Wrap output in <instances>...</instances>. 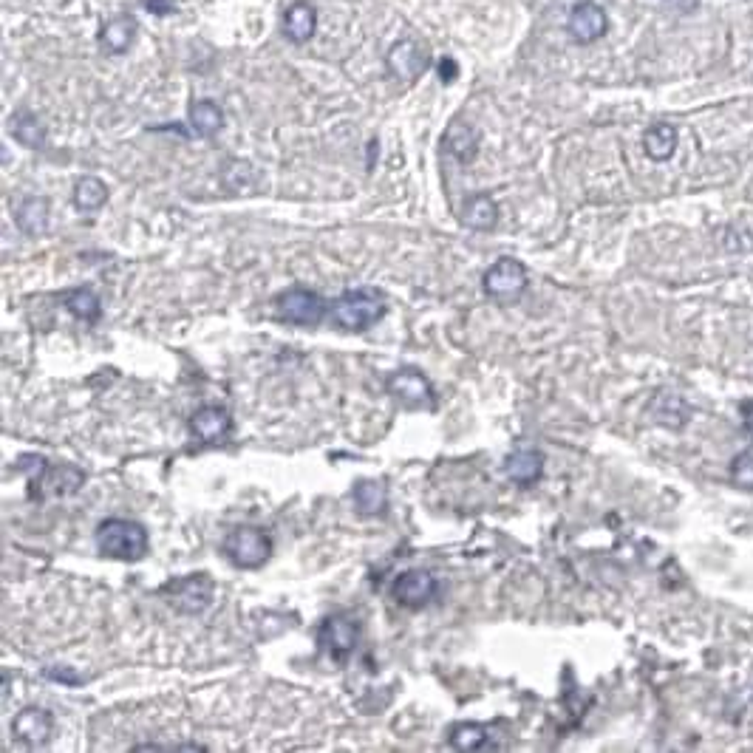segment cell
Instances as JSON below:
<instances>
[{
	"mask_svg": "<svg viewBox=\"0 0 753 753\" xmlns=\"http://www.w3.org/2000/svg\"><path fill=\"white\" fill-rule=\"evenodd\" d=\"M136 37V20L134 15H117L111 17L100 29V46L105 54H125L131 49Z\"/></svg>",
	"mask_w": 753,
	"mask_h": 753,
	"instance_id": "cell-17",
	"label": "cell"
},
{
	"mask_svg": "<svg viewBox=\"0 0 753 753\" xmlns=\"http://www.w3.org/2000/svg\"><path fill=\"white\" fill-rule=\"evenodd\" d=\"M190 434L196 436L201 445H224L233 434L230 411H224L221 405H204L199 411H193Z\"/></svg>",
	"mask_w": 753,
	"mask_h": 753,
	"instance_id": "cell-13",
	"label": "cell"
},
{
	"mask_svg": "<svg viewBox=\"0 0 753 753\" xmlns=\"http://www.w3.org/2000/svg\"><path fill=\"white\" fill-rule=\"evenodd\" d=\"M428 63H431V51L425 43H419L414 37H405V40H397L388 54H385V66H388V74L400 83H414L419 80L425 71H428Z\"/></svg>",
	"mask_w": 753,
	"mask_h": 753,
	"instance_id": "cell-8",
	"label": "cell"
},
{
	"mask_svg": "<svg viewBox=\"0 0 753 753\" xmlns=\"http://www.w3.org/2000/svg\"><path fill=\"white\" fill-rule=\"evenodd\" d=\"M731 482L742 490H753V451H742L731 462Z\"/></svg>",
	"mask_w": 753,
	"mask_h": 753,
	"instance_id": "cell-29",
	"label": "cell"
},
{
	"mask_svg": "<svg viewBox=\"0 0 753 753\" xmlns=\"http://www.w3.org/2000/svg\"><path fill=\"white\" fill-rule=\"evenodd\" d=\"M105 201H108V187H105L102 179H97V176L77 179V185H74V204H77V210L94 213V210H100Z\"/></svg>",
	"mask_w": 753,
	"mask_h": 753,
	"instance_id": "cell-27",
	"label": "cell"
},
{
	"mask_svg": "<svg viewBox=\"0 0 753 753\" xmlns=\"http://www.w3.org/2000/svg\"><path fill=\"white\" fill-rule=\"evenodd\" d=\"M360 640V623L346 615H332L320 623L318 629V646L329 654L335 663H346L357 649Z\"/></svg>",
	"mask_w": 753,
	"mask_h": 753,
	"instance_id": "cell-9",
	"label": "cell"
},
{
	"mask_svg": "<svg viewBox=\"0 0 753 753\" xmlns=\"http://www.w3.org/2000/svg\"><path fill=\"white\" fill-rule=\"evenodd\" d=\"M66 309L74 315L77 320H83V323H97L102 318V306L100 298H97V292L94 289H88V286H77V289H71L66 292Z\"/></svg>",
	"mask_w": 753,
	"mask_h": 753,
	"instance_id": "cell-25",
	"label": "cell"
},
{
	"mask_svg": "<svg viewBox=\"0 0 753 753\" xmlns=\"http://www.w3.org/2000/svg\"><path fill=\"white\" fill-rule=\"evenodd\" d=\"M666 6L674 9V12H683V15H688V12H694V9L700 6V0H666Z\"/></svg>",
	"mask_w": 753,
	"mask_h": 753,
	"instance_id": "cell-33",
	"label": "cell"
},
{
	"mask_svg": "<svg viewBox=\"0 0 753 753\" xmlns=\"http://www.w3.org/2000/svg\"><path fill=\"white\" fill-rule=\"evenodd\" d=\"M677 128L669 122H657L646 134H643V151L649 153L654 162H666L677 151Z\"/></svg>",
	"mask_w": 753,
	"mask_h": 753,
	"instance_id": "cell-20",
	"label": "cell"
},
{
	"mask_svg": "<svg viewBox=\"0 0 753 753\" xmlns=\"http://www.w3.org/2000/svg\"><path fill=\"white\" fill-rule=\"evenodd\" d=\"M352 499L357 513H363V516H383L385 507H388L385 485L383 482H377V479H363V482H357L352 490Z\"/></svg>",
	"mask_w": 753,
	"mask_h": 753,
	"instance_id": "cell-22",
	"label": "cell"
},
{
	"mask_svg": "<svg viewBox=\"0 0 753 753\" xmlns=\"http://www.w3.org/2000/svg\"><path fill=\"white\" fill-rule=\"evenodd\" d=\"M439 77H442V83H453L459 77V63L451 60V57H442L439 60Z\"/></svg>",
	"mask_w": 753,
	"mask_h": 753,
	"instance_id": "cell-31",
	"label": "cell"
},
{
	"mask_svg": "<svg viewBox=\"0 0 753 753\" xmlns=\"http://www.w3.org/2000/svg\"><path fill=\"white\" fill-rule=\"evenodd\" d=\"M504 473L510 482L527 487L536 485L544 473V456L541 451H533V448H521V451H513L507 459H504Z\"/></svg>",
	"mask_w": 753,
	"mask_h": 753,
	"instance_id": "cell-15",
	"label": "cell"
},
{
	"mask_svg": "<svg viewBox=\"0 0 753 753\" xmlns=\"http://www.w3.org/2000/svg\"><path fill=\"white\" fill-rule=\"evenodd\" d=\"M9 131H12V136H15L23 148H32V151H40L43 142H46V128H43V122L34 117L32 111H17L12 125H9Z\"/></svg>",
	"mask_w": 753,
	"mask_h": 753,
	"instance_id": "cell-26",
	"label": "cell"
},
{
	"mask_svg": "<svg viewBox=\"0 0 753 753\" xmlns=\"http://www.w3.org/2000/svg\"><path fill=\"white\" fill-rule=\"evenodd\" d=\"M224 555L238 569H261L272 555V538L261 527L241 524L224 536Z\"/></svg>",
	"mask_w": 753,
	"mask_h": 753,
	"instance_id": "cell-4",
	"label": "cell"
},
{
	"mask_svg": "<svg viewBox=\"0 0 753 753\" xmlns=\"http://www.w3.org/2000/svg\"><path fill=\"white\" fill-rule=\"evenodd\" d=\"M482 289L487 298H493L496 303L519 301L521 292L527 289V269L516 258H499L493 267L485 269Z\"/></svg>",
	"mask_w": 753,
	"mask_h": 753,
	"instance_id": "cell-7",
	"label": "cell"
},
{
	"mask_svg": "<svg viewBox=\"0 0 753 753\" xmlns=\"http://www.w3.org/2000/svg\"><path fill=\"white\" fill-rule=\"evenodd\" d=\"M17 468L29 476V496L34 502L49 496H71L85 482V473L74 465H49L43 456L26 453L17 459Z\"/></svg>",
	"mask_w": 753,
	"mask_h": 753,
	"instance_id": "cell-1",
	"label": "cell"
},
{
	"mask_svg": "<svg viewBox=\"0 0 753 753\" xmlns=\"http://www.w3.org/2000/svg\"><path fill=\"white\" fill-rule=\"evenodd\" d=\"M216 595V584L207 572H193L185 578H173L162 586V598L182 615H201L204 609H210Z\"/></svg>",
	"mask_w": 753,
	"mask_h": 753,
	"instance_id": "cell-5",
	"label": "cell"
},
{
	"mask_svg": "<svg viewBox=\"0 0 753 753\" xmlns=\"http://www.w3.org/2000/svg\"><path fill=\"white\" fill-rule=\"evenodd\" d=\"M97 553L114 561H139L148 555V530L134 519H105L94 533Z\"/></svg>",
	"mask_w": 753,
	"mask_h": 753,
	"instance_id": "cell-2",
	"label": "cell"
},
{
	"mask_svg": "<svg viewBox=\"0 0 753 753\" xmlns=\"http://www.w3.org/2000/svg\"><path fill=\"white\" fill-rule=\"evenodd\" d=\"M224 185L235 190V193H247L255 185V170L247 162H241V159H233V162H227V168H224Z\"/></svg>",
	"mask_w": 753,
	"mask_h": 753,
	"instance_id": "cell-28",
	"label": "cell"
},
{
	"mask_svg": "<svg viewBox=\"0 0 753 753\" xmlns=\"http://www.w3.org/2000/svg\"><path fill=\"white\" fill-rule=\"evenodd\" d=\"M46 677L49 680H57V683H68V686H80L83 680L77 677V674H71V671H63L60 666H51V669H46Z\"/></svg>",
	"mask_w": 753,
	"mask_h": 753,
	"instance_id": "cell-30",
	"label": "cell"
},
{
	"mask_svg": "<svg viewBox=\"0 0 753 753\" xmlns=\"http://www.w3.org/2000/svg\"><path fill=\"white\" fill-rule=\"evenodd\" d=\"M326 301L320 298L318 292L312 289H303V286H295V289H286L275 298V312L284 323H292V326H306V329H315L326 318Z\"/></svg>",
	"mask_w": 753,
	"mask_h": 753,
	"instance_id": "cell-6",
	"label": "cell"
},
{
	"mask_svg": "<svg viewBox=\"0 0 753 753\" xmlns=\"http://www.w3.org/2000/svg\"><path fill=\"white\" fill-rule=\"evenodd\" d=\"M385 391L408 408H436L434 385L428 383L425 374H419L417 369L394 371L385 380Z\"/></svg>",
	"mask_w": 753,
	"mask_h": 753,
	"instance_id": "cell-11",
	"label": "cell"
},
{
	"mask_svg": "<svg viewBox=\"0 0 753 753\" xmlns=\"http://www.w3.org/2000/svg\"><path fill=\"white\" fill-rule=\"evenodd\" d=\"M145 9L153 15H173L176 12V6L170 0H145Z\"/></svg>",
	"mask_w": 753,
	"mask_h": 753,
	"instance_id": "cell-32",
	"label": "cell"
},
{
	"mask_svg": "<svg viewBox=\"0 0 753 753\" xmlns=\"http://www.w3.org/2000/svg\"><path fill=\"white\" fill-rule=\"evenodd\" d=\"M385 301L377 289H349L332 306V318L343 332H366L383 320Z\"/></svg>",
	"mask_w": 753,
	"mask_h": 753,
	"instance_id": "cell-3",
	"label": "cell"
},
{
	"mask_svg": "<svg viewBox=\"0 0 753 753\" xmlns=\"http://www.w3.org/2000/svg\"><path fill=\"white\" fill-rule=\"evenodd\" d=\"M442 145H445V151L451 153L456 162L470 165V162L476 159V153H479V134H476V128H473V125L462 122V119H456V122L448 125Z\"/></svg>",
	"mask_w": 753,
	"mask_h": 753,
	"instance_id": "cell-16",
	"label": "cell"
},
{
	"mask_svg": "<svg viewBox=\"0 0 753 753\" xmlns=\"http://www.w3.org/2000/svg\"><path fill=\"white\" fill-rule=\"evenodd\" d=\"M12 734L17 742H23L29 748H40L54 734V717H51V711L40 708V705H29L12 720Z\"/></svg>",
	"mask_w": 753,
	"mask_h": 753,
	"instance_id": "cell-14",
	"label": "cell"
},
{
	"mask_svg": "<svg viewBox=\"0 0 753 753\" xmlns=\"http://www.w3.org/2000/svg\"><path fill=\"white\" fill-rule=\"evenodd\" d=\"M448 742H451V748L465 753L496 748L490 731H487L485 725H479V722H459V725H453L451 734H448Z\"/></svg>",
	"mask_w": 753,
	"mask_h": 753,
	"instance_id": "cell-21",
	"label": "cell"
},
{
	"mask_svg": "<svg viewBox=\"0 0 753 753\" xmlns=\"http://www.w3.org/2000/svg\"><path fill=\"white\" fill-rule=\"evenodd\" d=\"M190 128L204 139H210L224 128V111L213 100H196L190 105Z\"/></svg>",
	"mask_w": 753,
	"mask_h": 753,
	"instance_id": "cell-24",
	"label": "cell"
},
{
	"mask_svg": "<svg viewBox=\"0 0 753 753\" xmlns=\"http://www.w3.org/2000/svg\"><path fill=\"white\" fill-rule=\"evenodd\" d=\"M391 595L405 609H425L439 598V581L428 569H405L394 578Z\"/></svg>",
	"mask_w": 753,
	"mask_h": 753,
	"instance_id": "cell-10",
	"label": "cell"
},
{
	"mask_svg": "<svg viewBox=\"0 0 753 753\" xmlns=\"http://www.w3.org/2000/svg\"><path fill=\"white\" fill-rule=\"evenodd\" d=\"M462 224L470 227V230H479V233H487V230H493L496 227V218H499V207H496V201L490 199L487 193H476V196H470L465 201V207H462Z\"/></svg>",
	"mask_w": 753,
	"mask_h": 753,
	"instance_id": "cell-19",
	"label": "cell"
},
{
	"mask_svg": "<svg viewBox=\"0 0 753 753\" xmlns=\"http://www.w3.org/2000/svg\"><path fill=\"white\" fill-rule=\"evenodd\" d=\"M17 227L26 235H40L46 233L49 227V201L40 199V196H29V199L20 201L17 207Z\"/></svg>",
	"mask_w": 753,
	"mask_h": 753,
	"instance_id": "cell-23",
	"label": "cell"
},
{
	"mask_svg": "<svg viewBox=\"0 0 753 753\" xmlns=\"http://www.w3.org/2000/svg\"><path fill=\"white\" fill-rule=\"evenodd\" d=\"M739 414H742V422H745V431L753 436V400L742 402V405H739Z\"/></svg>",
	"mask_w": 753,
	"mask_h": 753,
	"instance_id": "cell-34",
	"label": "cell"
},
{
	"mask_svg": "<svg viewBox=\"0 0 753 753\" xmlns=\"http://www.w3.org/2000/svg\"><path fill=\"white\" fill-rule=\"evenodd\" d=\"M567 32L569 37L575 40V43H595V40H601L603 34L609 32V17L603 12L598 3H592V0H581L578 6H572V12H569L567 20Z\"/></svg>",
	"mask_w": 753,
	"mask_h": 753,
	"instance_id": "cell-12",
	"label": "cell"
},
{
	"mask_svg": "<svg viewBox=\"0 0 753 753\" xmlns=\"http://www.w3.org/2000/svg\"><path fill=\"white\" fill-rule=\"evenodd\" d=\"M318 29V12L312 3L298 0L284 12V34L292 43H306Z\"/></svg>",
	"mask_w": 753,
	"mask_h": 753,
	"instance_id": "cell-18",
	"label": "cell"
}]
</instances>
